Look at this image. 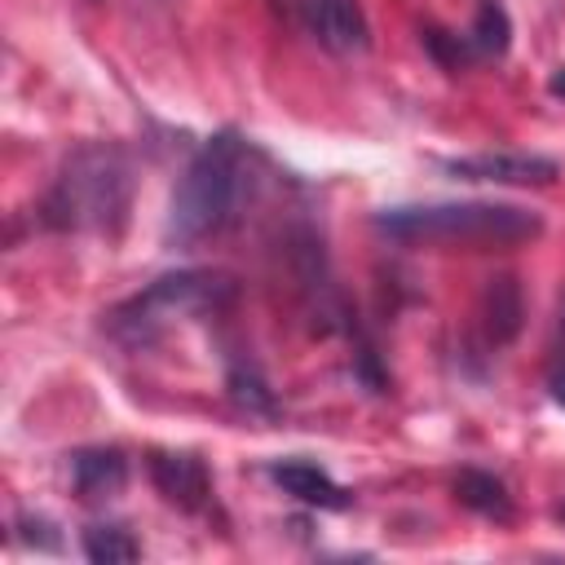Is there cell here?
<instances>
[{
	"mask_svg": "<svg viewBox=\"0 0 565 565\" xmlns=\"http://www.w3.org/2000/svg\"><path fill=\"white\" fill-rule=\"evenodd\" d=\"M375 230L406 247L508 252L543 234V216L516 203H402L375 216Z\"/></svg>",
	"mask_w": 565,
	"mask_h": 565,
	"instance_id": "6da1fadb",
	"label": "cell"
},
{
	"mask_svg": "<svg viewBox=\"0 0 565 565\" xmlns=\"http://www.w3.org/2000/svg\"><path fill=\"white\" fill-rule=\"evenodd\" d=\"M132 207V168L119 146H79L44 194V225L62 234H119Z\"/></svg>",
	"mask_w": 565,
	"mask_h": 565,
	"instance_id": "7a4b0ae2",
	"label": "cell"
},
{
	"mask_svg": "<svg viewBox=\"0 0 565 565\" xmlns=\"http://www.w3.org/2000/svg\"><path fill=\"white\" fill-rule=\"evenodd\" d=\"M243 163H247V150L234 132H216L212 141L199 146V154L185 163L168 203L163 234L172 247H194L234 216V203L243 190Z\"/></svg>",
	"mask_w": 565,
	"mask_h": 565,
	"instance_id": "3957f363",
	"label": "cell"
},
{
	"mask_svg": "<svg viewBox=\"0 0 565 565\" xmlns=\"http://www.w3.org/2000/svg\"><path fill=\"white\" fill-rule=\"evenodd\" d=\"M238 282L225 269H177L154 278L146 291H137L132 300H124L110 318L106 331L119 344H150L159 340L172 322H190V318H212L221 309L234 305Z\"/></svg>",
	"mask_w": 565,
	"mask_h": 565,
	"instance_id": "277c9868",
	"label": "cell"
},
{
	"mask_svg": "<svg viewBox=\"0 0 565 565\" xmlns=\"http://www.w3.org/2000/svg\"><path fill=\"white\" fill-rule=\"evenodd\" d=\"M450 177L463 181H494V185H552L561 177L556 159L543 154H463V159H441Z\"/></svg>",
	"mask_w": 565,
	"mask_h": 565,
	"instance_id": "5b68a950",
	"label": "cell"
},
{
	"mask_svg": "<svg viewBox=\"0 0 565 565\" xmlns=\"http://www.w3.org/2000/svg\"><path fill=\"white\" fill-rule=\"evenodd\" d=\"M300 18L309 26V35L327 49V53H362L371 31H366V13L358 0H300Z\"/></svg>",
	"mask_w": 565,
	"mask_h": 565,
	"instance_id": "8992f818",
	"label": "cell"
},
{
	"mask_svg": "<svg viewBox=\"0 0 565 565\" xmlns=\"http://www.w3.org/2000/svg\"><path fill=\"white\" fill-rule=\"evenodd\" d=\"M150 481L181 512H199L212 494V477H207L203 459L190 450H154L150 455Z\"/></svg>",
	"mask_w": 565,
	"mask_h": 565,
	"instance_id": "52a82bcc",
	"label": "cell"
},
{
	"mask_svg": "<svg viewBox=\"0 0 565 565\" xmlns=\"http://www.w3.org/2000/svg\"><path fill=\"white\" fill-rule=\"evenodd\" d=\"M477 318H481V331L486 340L499 349L508 340H516L521 322H525V296H521V282L512 274H494L481 291V305H477Z\"/></svg>",
	"mask_w": 565,
	"mask_h": 565,
	"instance_id": "ba28073f",
	"label": "cell"
},
{
	"mask_svg": "<svg viewBox=\"0 0 565 565\" xmlns=\"http://www.w3.org/2000/svg\"><path fill=\"white\" fill-rule=\"evenodd\" d=\"M128 481V459L115 450V446H93V450H79L71 459V486L84 503H102V499H115Z\"/></svg>",
	"mask_w": 565,
	"mask_h": 565,
	"instance_id": "9c48e42d",
	"label": "cell"
},
{
	"mask_svg": "<svg viewBox=\"0 0 565 565\" xmlns=\"http://www.w3.org/2000/svg\"><path fill=\"white\" fill-rule=\"evenodd\" d=\"M269 477H274L291 499H300V503H309V508H327V512L349 508V490L335 486V481H331L318 463H309V459H282V463H269Z\"/></svg>",
	"mask_w": 565,
	"mask_h": 565,
	"instance_id": "30bf717a",
	"label": "cell"
},
{
	"mask_svg": "<svg viewBox=\"0 0 565 565\" xmlns=\"http://www.w3.org/2000/svg\"><path fill=\"white\" fill-rule=\"evenodd\" d=\"M455 494H459L463 508H472V512H481V516H490V521H508V516H512V494H508V486H503L494 472L463 468V472L455 477Z\"/></svg>",
	"mask_w": 565,
	"mask_h": 565,
	"instance_id": "8fae6325",
	"label": "cell"
},
{
	"mask_svg": "<svg viewBox=\"0 0 565 565\" xmlns=\"http://www.w3.org/2000/svg\"><path fill=\"white\" fill-rule=\"evenodd\" d=\"M468 44H472L477 57H503V53H508V44H512V22H508V13H503L499 0H486V4L477 9L472 31H468Z\"/></svg>",
	"mask_w": 565,
	"mask_h": 565,
	"instance_id": "7c38bea8",
	"label": "cell"
},
{
	"mask_svg": "<svg viewBox=\"0 0 565 565\" xmlns=\"http://www.w3.org/2000/svg\"><path fill=\"white\" fill-rule=\"evenodd\" d=\"M84 556L97 565H128L141 556V547L124 525H88L84 530Z\"/></svg>",
	"mask_w": 565,
	"mask_h": 565,
	"instance_id": "4fadbf2b",
	"label": "cell"
},
{
	"mask_svg": "<svg viewBox=\"0 0 565 565\" xmlns=\"http://www.w3.org/2000/svg\"><path fill=\"white\" fill-rule=\"evenodd\" d=\"M225 384H230V397H234L247 415H274V393H269V384L260 380V371H256V366L234 362Z\"/></svg>",
	"mask_w": 565,
	"mask_h": 565,
	"instance_id": "5bb4252c",
	"label": "cell"
},
{
	"mask_svg": "<svg viewBox=\"0 0 565 565\" xmlns=\"http://www.w3.org/2000/svg\"><path fill=\"white\" fill-rule=\"evenodd\" d=\"M424 40H428L433 57H441L446 66H463L468 57H477V53H472V44H468V35H450V31H428Z\"/></svg>",
	"mask_w": 565,
	"mask_h": 565,
	"instance_id": "9a60e30c",
	"label": "cell"
},
{
	"mask_svg": "<svg viewBox=\"0 0 565 565\" xmlns=\"http://www.w3.org/2000/svg\"><path fill=\"white\" fill-rule=\"evenodd\" d=\"M547 388H552V397L565 406V358L552 366V375H547Z\"/></svg>",
	"mask_w": 565,
	"mask_h": 565,
	"instance_id": "2e32d148",
	"label": "cell"
},
{
	"mask_svg": "<svg viewBox=\"0 0 565 565\" xmlns=\"http://www.w3.org/2000/svg\"><path fill=\"white\" fill-rule=\"evenodd\" d=\"M552 93H565V75H556V79H552Z\"/></svg>",
	"mask_w": 565,
	"mask_h": 565,
	"instance_id": "e0dca14e",
	"label": "cell"
},
{
	"mask_svg": "<svg viewBox=\"0 0 565 565\" xmlns=\"http://www.w3.org/2000/svg\"><path fill=\"white\" fill-rule=\"evenodd\" d=\"M561 516H565V508H561Z\"/></svg>",
	"mask_w": 565,
	"mask_h": 565,
	"instance_id": "ac0fdd59",
	"label": "cell"
}]
</instances>
